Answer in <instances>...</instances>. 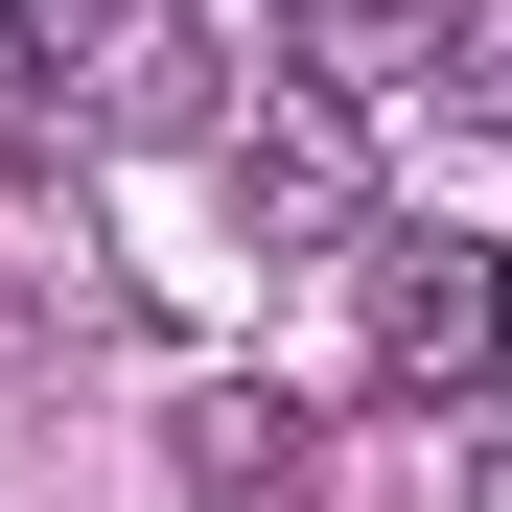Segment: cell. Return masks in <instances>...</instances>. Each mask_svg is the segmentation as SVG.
Returning a JSON list of instances; mask_svg holds the SVG:
<instances>
[{"label": "cell", "instance_id": "cell-1", "mask_svg": "<svg viewBox=\"0 0 512 512\" xmlns=\"http://www.w3.org/2000/svg\"><path fill=\"white\" fill-rule=\"evenodd\" d=\"M350 350L396 419H489L512 396V256L489 233H350Z\"/></svg>", "mask_w": 512, "mask_h": 512}, {"label": "cell", "instance_id": "cell-2", "mask_svg": "<svg viewBox=\"0 0 512 512\" xmlns=\"http://www.w3.org/2000/svg\"><path fill=\"white\" fill-rule=\"evenodd\" d=\"M187 70H210V0H0V94L70 117V140L187 117Z\"/></svg>", "mask_w": 512, "mask_h": 512}, {"label": "cell", "instance_id": "cell-5", "mask_svg": "<svg viewBox=\"0 0 512 512\" xmlns=\"http://www.w3.org/2000/svg\"><path fill=\"white\" fill-rule=\"evenodd\" d=\"M419 24H443V0H280V70H350L373 94V70H419Z\"/></svg>", "mask_w": 512, "mask_h": 512}, {"label": "cell", "instance_id": "cell-3", "mask_svg": "<svg viewBox=\"0 0 512 512\" xmlns=\"http://www.w3.org/2000/svg\"><path fill=\"white\" fill-rule=\"evenodd\" d=\"M210 187L256 256H350L373 233V117H350V70H256V117L210 140Z\"/></svg>", "mask_w": 512, "mask_h": 512}, {"label": "cell", "instance_id": "cell-6", "mask_svg": "<svg viewBox=\"0 0 512 512\" xmlns=\"http://www.w3.org/2000/svg\"><path fill=\"white\" fill-rule=\"evenodd\" d=\"M419 94L466 140H512V0H443V24H419Z\"/></svg>", "mask_w": 512, "mask_h": 512}, {"label": "cell", "instance_id": "cell-4", "mask_svg": "<svg viewBox=\"0 0 512 512\" xmlns=\"http://www.w3.org/2000/svg\"><path fill=\"white\" fill-rule=\"evenodd\" d=\"M163 489H187V512H326V419L280 373H187V396H163Z\"/></svg>", "mask_w": 512, "mask_h": 512}, {"label": "cell", "instance_id": "cell-7", "mask_svg": "<svg viewBox=\"0 0 512 512\" xmlns=\"http://www.w3.org/2000/svg\"><path fill=\"white\" fill-rule=\"evenodd\" d=\"M466 512H512V443H489V466H466Z\"/></svg>", "mask_w": 512, "mask_h": 512}]
</instances>
